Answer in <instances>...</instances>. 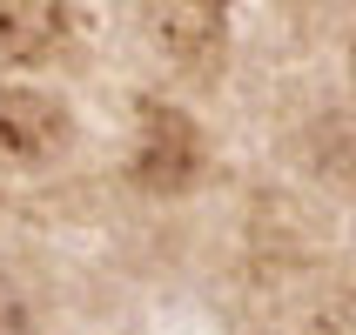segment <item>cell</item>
<instances>
[{
	"label": "cell",
	"mask_w": 356,
	"mask_h": 335,
	"mask_svg": "<svg viewBox=\"0 0 356 335\" xmlns=\"http://www.w3.org/2000/svg\"><path fill=\"white\" fill-rule=\"evenodd\" d=\"M209 175V135L175 101H141L135 108V148H128V181L155 201L188 195Z\"/></svg>",
	"instance_id": "6da1fadb"
},
{
	"label": "cell",
	"mask_w": 356,
	"mask_h": 335,
	"mask_svg": "<svg viewBox=\"0 0 356 335\" xmlns=\"http://www.w3.org/2000/svg\"><path fill=\"white\" fill-rule=\"evenodd\" d=\"M148 34H155V54L175 67L181 80L195 87H216L222 67H229V7H209V0H161L148 7Z\"/></svg>",
	"instance_id": "7a4b0ae2"
},
{
	"label": "cell",
	"mask_w": 356,
	"mask_h": 335,
	"mask_svg": "<svg viewBox=\"0 0 356 335\" xmlns=\"http://www.w3.org/2000/svg\"><path fill=\"white\" fill-rule=\"evenodd\" d=\"M74 114L40 87H0V168H47L67 155Z\"/></svg>",
	"instance_id": "3957f363"
},
{
	"label": "cell",
	"mask_w": 356,
	"mask_h": 335,
	"mask_svg": "<svg viewBox=\"0 0 356 335\" xmlns=\"http://www.w3.org/2000/svg\"><path fill=\"white\" fill-rule=\"evenodd\" d=\"M74 40V7L60 0H0V60L7 67H47Z\"/></svg>",
	"instance_id": "277c9868"
},
{
	"label": "cell",
	"mask_w": 356,
	"mask_h": 335,
	"mask_svg": "<svg viewBox=\"0 0 356 335\" xmlns=\"http://www.w3.org/2000/svg\"><path fill=\"white\" fill-rule=\"evenodd\" d=\"M0 335H40L34 295H27V289H20L14 275H0Z\"/></svg>",
	"instance_id": "5b68a950"
},
{
	"label": "cell",
	"mask_w": 356,
	"mask_h": 335,
	"mask_svg": "<svg viewBox=\"0 0 356 335\" xmlns=\"http://www.w3.org/2000/svg\"><path fill=\"white\" fill-rule=\"evenodd\" d=\"M350 74H356V40H350Z\"/></svg>",
	"instance_id": "8992f818"
}]
</instances>
